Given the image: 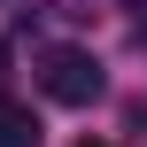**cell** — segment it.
I'll list each match as a JSON object with an SVG mask.
<instances>
[{
    "instance_id": "2",
    "label": "cell",
    "mask_w": 147,
    "mask_h": 147,
    "mask_svg": "<svg viewBox=\"0 0 147 147\" xmlns=\"http://www.w3.org/2000/svg\"><path fill=\"white\" fill-rule=\"evenodd\" d=\"M0 147H39V116L16 109V101H0Z\"/></svg>"
},
{
    "instance_id": "3",
    "label": "cell",
    "mask_w": 147,
    "mask_h": 147,
    "mask_svg": "<svg viewBox=\"0 0 147 147\" xmlns=\"http://www.w3.org/2000/svg\"><path fill=\"white\" fill-rule=\"evenodd\" d=\"M85 147H93V140H85Z\"/></svg>"
},
{
    "instance_id": "1",
    "label": "cell",
    "mask_w": 147,
    "mask_h": 147,
    "mask_svg": "<svg viewBox=\"0 0 147 147\" xmlns=\"http://www.w3.org/2000/svg\"><path fill=\"white\" fill-rule=\"evenodd\" d=\"M39 93L62 101V109H93L101 101V62L85 47H47L39 54Z\"/></svg>"
}]
</instances>
